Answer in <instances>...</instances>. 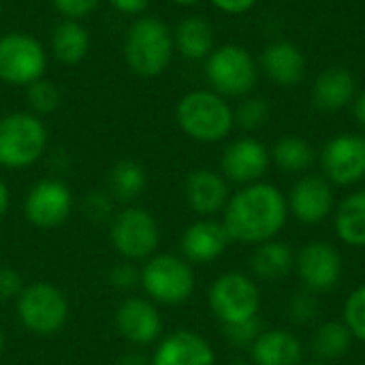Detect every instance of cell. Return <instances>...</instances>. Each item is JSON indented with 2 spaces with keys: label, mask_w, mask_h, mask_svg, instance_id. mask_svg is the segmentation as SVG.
<instances>
[{
  "label": "cell",
  "mask_w": 365,
  "mask_h": 365,
  "mask_svg": "<svg viewBox=\"0 0 365 365\" xmlns=\"http://www.w3.org/2000/svg\"><path fill=\"white\" fill-rule=\"evenodd\" d=\"M115 201L107 190H92L81 201V212L92 225H107L115 216Z\"/></svg>",
  "instance_id": "32"
},
{
  "label": "cell",
  "mask_w": 365,
  "mask_h": 365,
  "mask_svg": "<svg viewBox=\"0 0 365 365\" xmlns=\"http://www.w3.org/2000/svg\"><path fill=\"white\" fill-rule=\"evenodd\" d=\"M26 101H28L30 113L47 115V113H53L60 107L62 94H60V90H58V86L53 81L41 77V79H36L34 83H30L26 88Z\"/></svg>",
  "instance_id": "30"
},
{
  "label": "cell",
  "mask_w": 365,
  "mask_h": 365,
  "mask_svg": "<svg viewBox=\"0 0 365 365\" xmlns=\"http://www.w3.org/2000/svg\"><path fill=\"white\" fill-rule=\"evenodd\" d=\"M312 365H329V364H312Z\"/></svg>",
  "instance_id": "48"
},
{
  "label": "cell",
  "mask_w": 365,
  "mask_h": 365,
  "mask_svg": "<svg viewBox=\"0 0 365 365\" xmlns=\"http://www.w3.org/2000/svg\"><path fill=\"white\" fill-rule=\"evenodd\" d=\"M115 331L133 346H150L163 336V319L148 297H126L113 314Z\"/></svg>",
  "instance_id": "14"
},
{
  "label": "cell",
  "mask_w": 365,
  "mask_h": 365,
  "mask_svg": "<svg viewBox=\"0 0 365 365\" xmlns=\"http://www.w3.org/2000/svg\"><path fill=\"white\" fill-rule=\"evenodd\" d=\"M207 304L212 314L222 325L237 323L259 314L261 291L250 276L242 272H227L212 282L207 291Z\"/></svg>",
  "instance_id": "10"
},
{
  "label": "cell",
  "mask_w": 365,
  "mask_h": 365,
  "mask_svg": "<svg viewBox=\"0 0 365 365\" xmlns=\"http://www.w3.org/2000/svg\"><path fill=\"white\" fill-rule=\"evenodd\" d=\"M342 321L349 327V331L353 334V338L365 342V284L355 289L351 293V297L344 302Z\"/></svg>",
  "instance_id": "33"
},
{
  "label": "cell",
  "mask_w": 365,
  "mask_h": 365,
  "mask_svg": "<svg viewBox=\"0 0 365 365\" xmlns=\"http://www.w3.org/2000/svg\"><path fill=\"white\" fill-rule=\"evenodd\" d=\"M353 344V334L344 325V321H327L317 327L312 338V351L323 361L342 359Z\"/></svg>",
  "instance_id": "29"
},
{
  "label": "cell",
  "mask_w": 365,
  "mask_h": 365,
  "mask_svg": "<svg viewBox=\"0 0 365 365\" xmlns=\"http://www.w3.org/2000/svg\"><path fill=\"white\" fill-rule=\"evenodd\" d=\"M231 365H248L246 361H235V364H231Z\"/></svg>",
  "instance_id": "46"
},
{
  "label": "cell",
  "mask_w": 365,
  "mask_h": 365,
  "mask_svg": "<svg viewBox=\"0 0 365 365\" xmlns=\"http://www.w3.org/2000/svg\"><path fill=\"white\" fill-rule=\"evenodd\" d=\"M175 120L180 130L199 143H218L235 126L229 101L214 90H192L178 101Z\"/></svg>",
  "instance_id": "3"
},
{
  "label": "cell",
  "mask_w": 365,
  "mask_h": 365,
  "mask_svg": "<svg viewBox=\"0 0 365 365\" xmlns=\"http://www.w3.org/2000/svg\"><path fill=\"white\" fill-rule=\"evenodd\" d=\"M229 244L231 237L222 220L218 222L214 218H201L182 233L180 250L190 265H205L222 257Z\"/></svg>",
  "instance_id": "18"
},
{
  "label": "cell",
  "mask_w": 365,
  "mask_h": 365,
  "mask_svg": "<svg viewBox=\"0 0 365 365\" xmlns=\"http://www.w3.org/2000/svg\"><path fill=\"white\" fill-rule=\"evenodd\" d=\"M334 225L340 242L353 248H365V190L351 192L340 201Z\"/></svg>",
  "instance_id": "27"
},
{
  "label": "cell",
  "mask_w": 365,
  "mask_h": 365,
  "mask_svg": "<svg viewBox=\"0 0 365 365\" xmlns=\"http://www.w3.org/2000/svg\"><path fill=\"white\" fill-rule=\"evenodd\" d=\"M216 9H220L222 13H229V15H242V13H248L257 0H210Z\"/></svg>",
  "instance_id": "40"
},
{
  "label": "cell",
  "mask_w": 365,
  "mask_h": 365,
  "mask_svg": "<svg viewBox=\"0 0 365 365\" xmlns=\"http://www.w3.org/2000/svg\"><path fill=\"white\" fill-rule=\"evenodd\" d=\"M47 51L28 32H6L0 36V81L28 88L45 75Z\"/></svg>",
  "instance_id": "9"
},
{
  "label": "cell",
  "mask_w": 365,
  "mask_h": 365,
  "mask_svg": "<svg viewBox=\"0 0 365 365\" xmlns=\"http://www.w3.org/2000/svg\"><path fill=\"white\" fill-rule=\"evenodd\" d=\"M24 278L17 269L2 265L0 267V302H13L19 297V293L24 291Z\"/></svg>",
  "instance_id": "38"
},
{
  "label": "cell",
  "mask_w": 365,
  "mask_h": 365,
  "mask_svg": "<svg viewBox=\"0 0 365 365\" xmlns=\"http://www.w3.org/2000/svg\"><path fill=\"white\" fill-rule=\"evenodd\" d=\"M173 4H178V6H195V4H199L201 0H171Z\"/></svg>",
  "instance_id": "44"
},
{
  "label": "cell",
  "mask_w": 365,
  "mask_h": 365,
  "mask_svg": "<svg viewBox=\"0 0 365 365\" xmlns=\"http://www.w3.org/2000/svg\"><path fill=\"white\" fill-rule=\"evenodd\" d=\"M195 269L178 255L156 252L141 265V289L154 304L180 306L195 293Z\"/></svg>",
  "instance_id": "5"
},
{
  "label": "cell",
  "mask_w": 365,
  "mask_h": 365,
  "mask_svg": "<svg viewBox=\"0 0 365 365\" xmlns=\"http://www.w3.org/2000/svg\"><path fill=\"white\" fill-rule=\"evenodd\" d=\"M109 242L124 261L143 263L158 252V220L145 207L126 205L109 222Z\"/></svg>",
  "instance_id": "7"
},
{
  "label": "cell",
  "mask_w": 365,
  "mask_h": 365,
  "mask_svg": "<svg viewBox=\"0 0 365 365\" xmlns=\"http://www.w3.org/2000/svg\"><path fill=\"white\" fill-rule=\"evenodd\" d=\"M295 269L306 291L314 295L329 293L342 278V257L329 242H310L299 250Z\"/></svg>",
  "instance_id": "13"
},
{
  "label": "cell",
  "mask_w": 365,
  "mask_h": 365,
  "mask_svg": "<svg viewBox=\"0 0 365 365\" xmlns=\"http://www.w3.org/2000/svg\"><path fill=\"white\" fill-rule=\"evenodd\" d=\"M269 163L272 154L259 139L240 137L225 148L220 156V173L227 182L248 186L261 182V178L269 169Z\"/></svg>",
  "instance_id": "15"
},
{
  "label": "cell",
  "mask_w": 365,
  "mask_h": 365,
  "mask_svg": "<svg viewBox=\"0 0 365 365\" xmlns=\"http://www.w3.org/2000/svg\"><path fill=\"white\" fill-rule=\"evenodd\" d=\"M259 66L276 86L282 88H293L306 77V56L289 41L269 43L261 53Z\"/></svg>",
  "instance_id": "20"
},
{
  "label": "cell",
  "mask_w": 365,
  "mask_h": 365,
  "mask_svg": "<svg viewBox=\"0 0 365 365\" xmlns=\"http://www.w3.org/2000/svg\"><path fill=\"white\" fill-rule=\"evenodd\" d=\"M205 77L216 94L244 98L257 86L259 66L242 45H220L205 58Z\"/></svg>",
  "instance_id": "8"
},
{
  "label": "cell",
  "mask_w": 365,
  "mask_h": 365,
  "mask_svg": "<svg viewBox=\"0 0 365 365\" xmlns=\"http://www.w3.org/2000/svg\"><path fill=\"white\" fill-rule=\"evenodd\" d=\"M73 212V192L58 178L38 180L24 199L26 220L43 231L62 227Z\"/></svg>",
  "instance_id": "11"
},
{
  "label": "cell",
  "mask_w": 365,
  "mask_h": 365,
  "mask_svg": "<svg viewBox=\"0 0 365 365\" xmlns=\"http://www.w3.org/2000/svg\"><path fill=\"white\" fill-rule=\"evenodd\" d=\"M49 47L53 58L64 64V66H75L79 64L88 51H90V34L83 28L81 21L75 19H62L49 38Z\"/></svg>",
  "instance_id": "25"
},
{
  "label": "cell",
  "mask_w": 365,
  "mask_h": 365,
  "mask_svg": "<svg viewBox=\"0 0 365 365\" xmlns=\"http://www.w3.org/2000/svg\"><path fill=\"white\" fill-rule=\"evenodd\" d=\"M319 297L310 291L295 293L289 302V317L295 325H308L319 317Z\"/></svg>",
  "instance_id": "35"
},
{
  "label": "cell",
  "mask_w": 365,
  "mask_h": 365,
  "mask_svg": "<svg viewBox=\"0 0 365 365\" xmlns=\"http://www.w3.org/2000/svg\"><path fill=\"white\" fill-rule=\"evenodd\" d=\"M287 197L280 188L265 182L248 184L231 195L222 212V225L231 242L257 246L274 240L287 225Z\"/></svg>",
  "instance_id": "1"
},
{
  "label": "cell",
  "mask_w": 365,
  "mask_h": 365,
  "mask_svg": "<svg viewBox=\"0 0 365 365\" xmlns=\"http://www.w3.org/2000/svg\"><path fill=\"white\" fill-rule=\"evenodd\" d=\"M323 178L336 186H353L365 178V137L342 133L321 150Z\"/></svg>",
  "instance_id": "12"
},
{
  "label": "cell",
  "mask_w": 365,
  "mask_h": 365,
  "mask_svg": "<svg viewBox=\"0 0 365 365\" xmlns=\"http://www.w3.org/2000/svg\"><path fill=\"white\" fill-rule=\"evenodd\" d=\"M51 4L62 15V19L81 21L101 4V0H51Z\"/></svg>",
  "instance_id": "37"
},
{
  "label": "cell",
  "mask_w": 365,
  "mask_h": 365,
  "mask_svg": "<svg viewBox=\"0 0 365 365\" xmlns=\"http://www.w3.org/2000/svg\"><path fill=\"white\" fill-rule=\"evenodd\" d=\"M353 103H355V107H353L355 109V118H357V122L365 128V90L359 96H355Z\"/></svg>",
  "instance_id": "42"
},
{
  "label": "cell",
  "mask_w": 365,
  "mask_h": 365,
  "mask_svg": "<svg viewBox=\"0 0 365 365\" xmlns=\"http://www.w3.org/2000/svg\"><path fill=\"white\" fill-rule=\"evenodd\" d=\"M15 310L21 327L34 336L49 338L62 331L68 323V299L62 289L49 282H32L24 287L15 299Z\"/></svg>",
  "instance_id": "6"
},
{
  "label": "cell",
  "mask_w": 365,
  "mask_h": 365,
  "mask_svg": "<svg viewBox=\"0 0 365 365\" xmlns=\"http://www.w3.org/2000/svg\"><path fill=\"white\" fill-rule=\"evenodd\" d=\"M184 199L188 207L203 216L212 218L220 212H225L231 195H229V182L222 173L212 169H195L188 173L184 182Z\"/></svg>",
  "instance_id": "19"
},
{
  "label": "cell",
  "mask_w": 365,
  "mask_h": 365,
  "mask_svg": "<svg viewBox=\"0 0 365 365\" xmlns=\"http://www.w3.org/2000/svg\"><path fill=\"white\" fill-rule=\"evenodd\" d=\"M235 124L244 130H257L269 120V103L263 96H244L237 109H233Z\"/></svg>",
  "instance_id": "31"
},
{
  "label": "cell",
  "mask_w": 365,
  "mask_h": 365,
  "mask_svg": "<svg viewBox=\"0 0 365 365\" xmlns=\"http://www.w3.org/2000/svg\"><path fill=\"white\" fill-rule=\"evenodd\" d=\"M47 126L30 111H13L0 118V167L28 169L47 150Z\"/></svg>",
  "instance_id": "4"
},
{
  "label": "cell",
  "mask_w": 365,
  "mask_h": 365,
  "mask_svg": "<svg viewBox=\"0 0 365 365\" xmlns=\"http://www.w3.org/2000/svg\"><path fill=\"white\" fill-rule=\"evenodd\" d=\"M255 365H302L304 346L299 338L284 329H265L250 346Z\"/></svg>",
  "instance_id": "22"
},
{
  "label": "cell",
  "mask_w": 365,
  "mask_h": 365,
  "mask_svg": "<svg viewBox=\"0 0 365 365\" xmlns=\"http://www.w3.org/2000/svg\"><path fill=\"white\" fill-rule=\"evenodd\" d=\"M293 267H295V257L291 246L276 240L259 244L250 259L252 276L265 282H278L287 278Z\"/></svg>",
  "instance_id": "24"
},
{
  "label": "cell",
  "mask_w": 365,
  "mask_h": 365,
  "mask_svg": "<svg viewBox=\"0 0 365 365\" xmlns=\"http://www.w3.org/2000/svg\"><path fill=\"white\" fill-rule=\"evenodd\" d=\"M357 81L344 66L325 68L312 86V103L321 111H340L355 101Z\"/></svg>",
  "instance_id": "21"
},
{
  "label": "cell",
  "mask_w": 365,
  "mask_h": 365,
  "mask_svg": "<svg viewBox=\"0 0 365 365\" xmlns=\"http://www.w3.org/2000/svg\"><path fill=\"white\" fill-rule=\"evenodd\" d=\"M109 284L120 293H130L141 287V267L133 261H120L109 272Z\"/></svg>",
  "instance_id": "36"
},
{
  "label": "cell",
  "mask_w": 365,
  "mask_h": 365,
  "mask_svg": "<svg viewBox=\"0 0 365 365\" xmlns=\"http://www.w3.org/2000/svg\"><path fill=\"white\" fill-rule=\"evenodd\" d=\"M120 365H150V361L141 353H126L120 359Z\"/></svg>",
  "instance_id": "43"
},
{
  "label": "cell",
  "mask_w": 365,
  "mask_h": 365,
  "mask_svg": "<svg viewBox=\"0 0 365 365\" xmlns=\"http://www.w3.org/2000/svg\"><path fill=\"white\" fill-rule=\"evenodd\" d=\"M111 9L118 11L120 15H126V17H141L148 6H150V0H109Z\"/></svg>",
  "instance_id": "39"
},
{
  "label": "cell",
  "mask_w": 365,
  "mask_h": 365,
  "mask_svg": "<svg viewBox=\"0 0 365 365\" xmlns=\"http://www.w3.org/2000/svg\"><path fill=\"white\" fill-rule=\"evenodd\" d=\"M173 32L158 17H137L124 36V60L126 66L139 77L163 75L173 60Z\"/></svg>",
  "instance_id": "2"
},
{
  "label": "cell",
  "mask_w": 365,
  "mask_h": 365,
  "mask_svg": "<svg viewBox=\"0 0 365 365\" xmlns=\"http://www.w3.org/2000/svg\"><path fill=\"white\" fill-rule=\"evenodd\" d=\"M2 351H4V334L0 329V355H2Z\"/></svg>",
  "instance_id": "45"
},
{
  "label": "cell",
  "mask_w": 365,
  "mask_h": 365,
  "mask_svg": "<svg viewBox=\"0 0 365 365\" xmlns=\"http://www.w3.org/2000/svg\"><path fill=\"white\" fill-rule=\"evenodd\" d=\"M173 45L188 60H205L216 49V34L207 19L190 15L173 30Z\"/></svg>",
  "instance_id": "23"
},
{
  "label": "cell",
  "mask_w": 365,
  "mask_h": 365,
  "mask_svg": "<svg viewBox=\"0 0 365 365\" xmlns=\"http://www.w3.org/2000/svg\"><path fill=\"white\" fill-rule=\"evenodd\" d=\"M150 365H216V353L201 334L178 329L156 344Z\"/></svg>",
  "instance_id": "17"
},
{
  "label": "cell",
  "mask_w": 365,
  "mask_h": 365,
  "mask_svg": "<svg viewBox=\"0 0 365 365\" xmlns=\"http://www.w3.org/2000/svg\"><path fill=\"white\" fill-rule=\"evenodd\" d=\"M222 334L229 344H233L237 349H250L255 344V340L263 334V327H261V321L255 317V319L222 325Z\"/></svg>",
  "instance_id": "34"
},
{
  "label": "cell",
  "mask_w": 365,
  "mask_h": 365,
  "mask_svg": "<svg viewBox=\"0 0 365 365\" xmlns=\"http://www.w3.org/2000/svg\"><path fill=\"white\" fill-rule=\"evenodd\" d=\"M0 17H2V4H0Z\"/></svg>",
  "instance_id": "47"
},
{
  "label": "cell",
  "mask_w": 365,
  "mask_h": 365,
  "mask_svg": "<svg viewBox=\"0 0 365 365\" xmlns=\"http://www.w3.org/2000/svg\"><path fill=\"white\" fill-rule=\"evenodd\" d=\"M287 205L289 214H293L299 222L319 225L334 212V188L323 175H304L293 184Z\"/></svg>",
  "instance_id": "16"
},
{
  "label": "cell",
  "mask_w": 365,
  "mask_h": 365,
  "mask_svg": "<svg viewBox=\"0 0 365 365\" xmlns=\"http://www.w3.org/2000/svg\"><path fill=\"white\" fill-rule=\"evenodd\" d=\"M11 207V192L4 180H0V218H4V214Z\"/></svg>",
  "instance_id": "41"
},
{
  "label": "cell",
  "mask_w": 365,
  "mask_h": 365,
  "mask_svg": "<svg viewBox=\"0 0 365 365\" xmlns=\"http://www.w3.org/2000/svg\"><path fill=\"white\" fill-rule=\"evenodd\" d=\"M272 160L278 169L287 173H304L314 165V148L297 135H287L278 139L272 148Z\"/></svg>",
  "instance_id": "28"
},
{
  "label": "cell",
  "mask_w": 365,
  "mask_h": 365,
  "mask_svg": "<svg viewBox=\"0 0 365 365\" xmlns=\"http://www.w3.org/2000/svg\"><path fill=\"white\" fill-rule=\"evenodd\" d=\"M148 188V173L141 163L133 158L118 160L107 178V192L115 203L133 205Z\"/></svg>",
  "instance_id": "26"
}]
</instances>
